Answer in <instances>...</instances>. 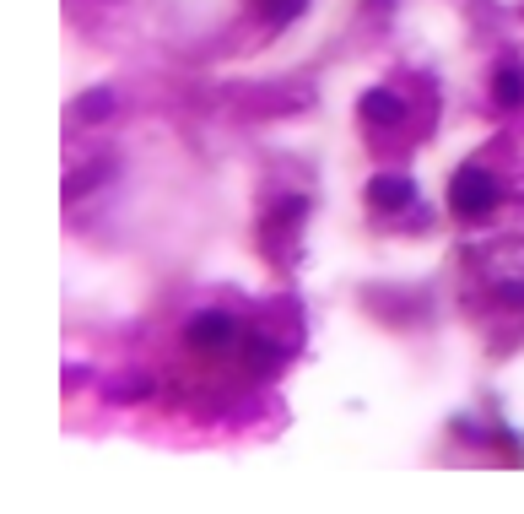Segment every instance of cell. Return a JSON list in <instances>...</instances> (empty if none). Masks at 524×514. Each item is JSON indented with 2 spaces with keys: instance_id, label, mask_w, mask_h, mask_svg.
Segmentation results:
<instances>
[{
  "instance_id": "obj_1",
  "label": "cell",
  "mask_w": 524,
  "mask_h": 514,
  "mask_svg": "<svg viewBox=\"0 0 524 514\" xmlns=\"http://www.w3.org/2000/svg\"><path fill=\"white\" fill-rule=\"evenodd\" d=\"M449 201H454L460 217H487L497 206V179L487 174V168H460L454 184H449Z\"/></svg>"
},
{
  "instance_id": "obj_2",
  "label": "cell",
  "mask_w": 524,
  "mask_h": 514,
  "mask_svg": "<svg viewBox=\"0 0 524 514\" xmlns=\"http://www.w3.org/2000/svg\"><path fill=\"white\" fill-rule=\"evenodd\" d=\"M238 336V325L227 320V314H200V320H190V331H184V341H190L195 352H227Z\"/></svg>"
},
{
  "instance_id": "obj_3",
  "label": "cell",
  "mask_w": 524,
  "mask_h": 514,
  "mask_svg": "<svg viewBox=\"0 0 524 514\" xmlns=\"http://www.w3.org/2000/svg\"><path fill=\"white\" fill-rule=\"evenodd\" d=\"M411 201H416V184L406 174H373V184H368L373 212H400V206H411Z\"/></svg>"
},
{
  "instance_id": "obj_4",
  "label": "cell",
  "mask_w": 524,
  "mask_h": 514,
  "mask_svg": "<svg viewBox=\"0 0 524 514\" xmlns=\"http://www.w3.org/2000/svg\"><path fill=\"white\" fill-rule=\"evenodd\" d=\"M400 114H406V109H400V98H395V92H384V87H373L368 98H362V120H368V125H400Z\"/></svg>"
},
{
  "instance_id": "obj_5",
  "label": "cell",
  "mask_w": 524,
  "mask_h": 514,
  "mask_svg": "<svg viewBox=\"0 0 524 514\" xmlns=\"http://www.w3.org/2000/svg\"><path fill=\"white\" fill-rule=\"evenodd\" d=\"M492 92H497V103H503V109H519V103H524V71H519V65H503V71H497V82H492Z\"/></svg>"
},
{
  "instance_id": "obj_6",
  "label": "cell",
  "mask_w": 524,
  "mask_h": 514,
  "mask_svg": "<svg viewBox=\"0 0 524 514\" xmlns=\"http://www.w3.org/2000/svg\"><path fill=\"white\" fill-rule=\"evenodd\" d=\"M308 0H260V22H271V28H287V22L303 17Z\"/></svg>"
},
{
  "instance_id": "obj_7",
  "label": "cell",
  "mask_w": 524,
  "mask_h": 514,
  "mask_svg": "<svg viewBox=\"0 0 524 514\" xmlns=\"http://www.w3.org/2000/svg\"><path fill=\"white\" fill-rule=\"evenodd\" d=\"M109 109H114V98H109V92H87V98H82V120H103Z\"/></svg>"
},
{
  "instance_id": "obj_8",
  "label": "cell",
  "mask_w": 524,
  "mask_h": 514,
  "mask_svg": "<svg viewBox=\"0 0 524 514\" xmlns=\"http://www.w3.org/2000/svg\"><path fill=\"white\" fill-rule=\"evenodd\" d=\"M254 368H276V347H265V341H254Z\"/></svg>"
}]
</instances>
